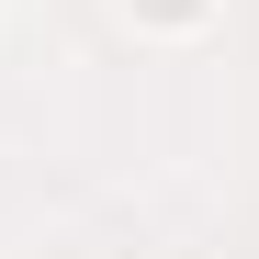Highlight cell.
I'll use <instances>...</instances> for the list:
<instances>
[{
  "label": "cell",
  "mask_w": 259,
  "mask_h": 259,
  "mask_svg": "<svg viewBox=\"0 0 259 259\" xmlns=\"http://www.w3.org/2000/svg\"><path fill=\"white\" fill-rule=\"evenodd\" d=\"M124 12H136V23H158V34H192L214 0H124Z\"/></svg>",
  "instance_id": "6da1fadb"
}]
</instances>
